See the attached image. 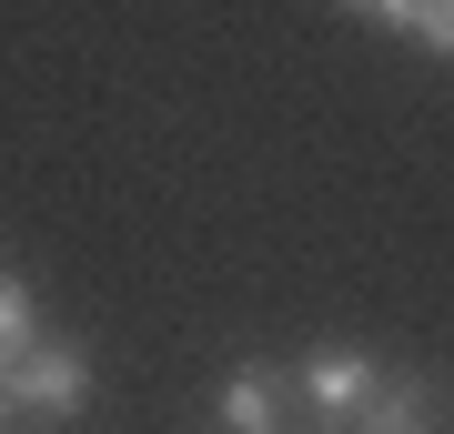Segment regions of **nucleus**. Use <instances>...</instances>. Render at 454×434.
Returning <instances> with one entry per match:
<instances>
[{"label": "nucleus", "instance_id": "nucleus-1", "mask_svg": "<svg viewBox=\"0 0 454 434\" xmlns=\"http://www.w3.org/2000/svg\"><path fill=\"white\" fill-rule=\"evenodd\" d=\"M0 404H11V414H41V424H71L91 404V354L71 334H41L31 354H20V374L0 384Z\"/></svg>", "mask_w": 454, "mask_h": 434}, {"label": "nucleus", "instance_id": "nucleus-2", "mask_svg": "<svg viewBox=\"0 0 454 434\" xmlns=\"http://www.w3.org/2000/svg\"><path fill=\"white\" fill-rule=\"evenodd\" d=\"M364 394H373V364L354 354V343H324V354L303 364V414L324 424V434H354V414H364Z\"/></svg>", "mask_w": 454, "mask_h": 434}, {"label": "nucleus", "instance_id": "nucleus-3", "mask_svg": "<svg viewBox=\"0 0 454 434\" xmlns=\"http://www.w3.org/2000/svg\"><path fill=\"white\" fill-rule=\"evenodd\" d=\"M223 434H283V414H293V374H273V364H243L223 384Z\"/></svg>", "mask_w": 454, "mask_h": 434}, {"label": "nucleus", "instance_id": "nucleus-4", "mask_svg": "<svg viewBox=\"0 0 454 434\" xmlns=\"http://www.w3.org/2000/svg\"><path fill=\"white\" fill-rule=\"evenodd\" d=\"M364 434H434V384H414V374H373L364 394Z\"/></svg>", "mask_w": 454, "mask_h": 434}, {"label": "nucleus", "instance_id": "nucleus-5", "mask_svg": "<svg viewBox=\"0 0 454 434\" xmlns=\"http://www.w3.org/2000/svg\"><path fill=\"white\" fill-rule=\"evenodd\" d=\"M31 343H41V304H31V283H20V273H0V384L20 374Z\"/></svg>", "mask_w": 454, "mask_h": 434}, {"label": "nucleus", "instance_id": "nucleus-6", "mask_svg": "<svg viewBox=\"0 0 454 434\" xmlns=\"http://www.w3.org/2000/svg\"><path fill=\"white\" fill-rule=\"evenodd\" d=\"M394 31H404L414 51H434V61H444V51H454V0H404V11H394Z\"/></svg>", "mask_w": 454, "mask_h": 434}, {"label": "nucleus", "instance_id": "nucleus-7", "mask_svg": "<svg viewBox=\"0 0 454 434\" xmlns=\"http://www.w3.org/2000/svg\"><path fill=\"white\" fill-rule=\"evenodd\" d=\"M343 11H364L373 31H394V11H404V0H343Z\"/></svg>", "mask_w": 454, "mask_h": 434}, {"label": "nucleus", "instance_id": "nucleus-8", "mask_svg": "<svg viewBox=\"0 0 454 434\" xmlns=\"http://www.w3.org/2000/svg\"><path fill=\"white\" fill-rule=\"evenodd\" d=\"M0 434H11V404H0Z\"/></svg>", "mask_w": 454, "mask_h": 434}]
</instances>
